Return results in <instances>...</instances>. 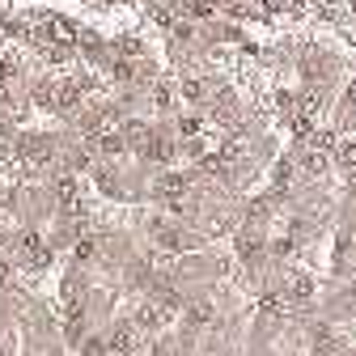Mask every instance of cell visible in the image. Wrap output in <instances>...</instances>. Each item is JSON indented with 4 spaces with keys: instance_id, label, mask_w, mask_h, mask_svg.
Segmentation results:
<instances>
[{
    "instance_id": "1",
    "label": "cell",
    "mask_w": 356,
    "mask_h": 356,
    "mask_svg": "<svg viewBox=\"0 0 356 356\" xmlns=\"http://www.w3.org/2000/svg\"><path fill=\"white\" fill-rule=\"evenodd\" d=\"M339 165H343L348 174H356V140H348V145L339 149Z\"/></svg>"
}]
</instances>
